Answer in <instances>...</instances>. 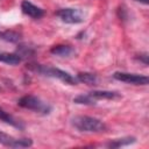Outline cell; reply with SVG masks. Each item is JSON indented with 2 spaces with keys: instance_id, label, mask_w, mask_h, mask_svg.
<instances>
[{
  "instance_id": "1",
  "label": "cell",
  "mask_w": 149,
  "mask_h": 149,
  "mask_svg": "<svg viewBox=\"0 0 149 149\" xmlns=\"http://www.w3.org/2000/svg\"><path fill=\"white\" fill-rule=\"evenodd\" d=\"M71 125L79 132L85 133H102L106 132V125L93 116L87 115H76L71 119Z\"/></svg>"
},
{
  "instance_id": "2",
  "label": "cell",
  "mask_w": 149,
  "mask_h": 149,
  "mask_svg": "<svg viewBox=\"0 0 149 149\" xmlns=\"http://www.w3.org/2000/svg\"><path fill=\"white\" fill-rule=\"evenodd\" d=\"M28 68L37 73H41L43 76H48V77H54L57 78L59 80H62L65 84H70V85H76L77 84V78L72 77L70 73L57 69V68H52V66H47V65H42V64H29Z\"/></svg>"
},
{
  "instance_id": "3",
  "label": "cell",
  "mask_w": 149,
  "mask_h": 149,
  "mask_svg": "<svg viewBox=\"0 0 149 149\" xmlns=\"http://www.w3.org/2000/svg\"><path fill=\"white\" fill-rule=\"evenodd\" d=\"M17 105L26 109H30L41 114H49L51 112V106L48 102L41 100L38 97L33 94H27L21 97L17 100Z\"/></svg>"
},
{
  "instance_id": "4",
  "label": "cell",
  "mask_w": 149,
  "mask_h": 149,
  "mask_svg": "<svg viewBox=\"0 0 149 149\" xmlns=\"http://www.w3.org/2000/svg\"><path fill=\"white\" fill-rule=\"evenodd\" d=\"M56 15L65 23H80L85 20V14L78 8H62Z\"/></svg>"
},
{
  "instance_id": "5",
  "label": "cell",
  "mask_w": 149,
  "mask_h": 149,
  "mask_svg": "<svg viewBox=\"0 0 149 149\" xmlns=\"http://www.w3.org/2000/svg\"><path fill=\"white\" fill-rule=\"evenodd\" d=\"M113 78L127 84H133V85H147L149 80L147 76L129 73V72H114Z\"/></svg>"
},
{
  "instance_id": "6",
  "label": "cell",
  "mask_w": 149,
  "mask_h": 149,
  "mask_svg": "<svg viewBox=\"0 0 149 149\" xmlns=\"http://www.w3.org/2000/svg\"><path fill=\"white\" fill-rule=\"evenodd\" d=\"M0 143L9 148H27L33 144L30 139H15L3 132H0Z\"/></svg>"
},
{
  "instance_id": "7",
  "label": "cell",
  "mask_w": 149,
  "mask_h": 149,
  "mask_svg": "<svg viewBox=\"0 0 149 149\" xmlns=\"http://www.w3.org/2000/svg\"><path fill=\"white\" fill-rule=\"evenodd\" d=\"M21 9H22V12H23L26 15H28V16H30V17H33V19H40V17H42L43 14H44V12H43L42 8L35 6L34 3H31V2L28 1V0H23V1H22V3H21Z\"/></svg>"
},
{
  "instance_id": "8",
  "label": "cell",
  "mask_w": 149,
  "mask_h": 149,
  "mask_svg": "<svg viewBox=\"0 0 149 149\" xmlns=\"http://www.w3.org/2000/svg\"><path fill=\"white\" fill-rule=\"evenodd\" d=\"M90 95L94 99V100H113V99H118L121 95L118 92H113V91H92L90 92Z\"/></svg>"
},
{
  "instance_id": "9",
  "label": "cell",
  "mask_w": 149,
  "mask_h": 149,
  "mask_svg": "<svg viewBox=\"0 0 149 149\" xmlns=\"http://www.w3.org/2000/svg\"><path fill=\"white\" fill-rule=\"evenodd\" d=\"M0 120L15 127V128H19V129H23V125L20 120H17L16 118H14L13 115H10L8 112H6L3 108L0 107Z\"/></svg>"
},
{
  "instance_id": "10",
  "label": "cell",
  "mask_w": 149,
  "mask_h": 149,
  "mask_svg": "<svg viewBox=\"0 0 149 149\" xmlns=\"http://www.w3.org/2000/svg\"><path fill=\"white\" fill-rule=\"evenodd\" d=\"M50 52L52 55L59 56V57H68L70 55H72L74 52V50L70 47V45H65V44H59V45H55L50 49Z\"/></svg>"
},
{
  "instance_id": "11",
  "label": "cell",
  "mask_w": 149,
  "mask_h": 149,
  "mask_svg": "<svg viewBox=\"0 0 149 149\" xmlns=\"http://www.w3.org/2000/svg\"><path fill=\"white\" fill-rule=\"evenodd\" d=\"M77 80L81 81L86 85H97L98 77H97V74L91 73V72H79L77 74Z\"/></svg>"
},
{
  "instance_id": "12",
  "label": "cell",
  "mask_w": 149,
  "mask_h": 149,
  "mask_svg": "<svg viewBox=\"0 0 149 149\" xmlns=\"http://www.w3.org/2000/svg\"><path fill=\"white\" fill-rule=\"evenodd\" d=\"M135 137L134 136H126V137H122V139H116V140H113L111 142H108L106 146L108 148H119V147H122V146H128V144H132L135 142Z\"/></svg>"
},
{
  "instance_id": "13",
  "label": "cell",
  "mask_w": 149,
  "mask_h": 149,
  "mask_svg": "<svg viewBox=\"0 0 149 149\" xmlns=\"http://www.w3.org/2000/svg\"><path fill=\"white\" fill-rule=\"evenodd\" d=\"M0 37L7 42H12V43H16L21 40V35L17 33V31H14V30H6V31H2L0 33Z\"/></svg>"
},
{
  "instance_id": "14",
  "label": "cell",
  "mask_w": 149,
  "mask_h": 149,
  "mask_svg": "<svg viewBox=\"0 0 149 149\" xmlns=\"http://www.w3.org/2000/svg\"><path fill=\"white\" fill-rule=\"evenodd\" d=\"M73 102L74 104H79V105H95L97 100H94L90 95V93H87V94H79V95H77L73 99Z\"/></svg>"
},
{
  "instance_id": "15",
  "label": "cell",
  "mask_w": 149,
  "mask_h": 149,
  "mask_svg": "<svg viewBox=\"0 0 149 149\" xmlns=\"http://www.w3.org/2000/svg\"><path fill=\"white\" fill-rule=\"evenodd\" d=\"M136 1H140V2H143V3H148V0H136Z\"/></svg>"
}]
</instances>
